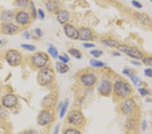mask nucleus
<instances>
[{
  "mask_svg": "<svg viewBox=\"0 0 152 134\" xmlns=\"http://www.w3.org/2000/svg\"><path fill=\"white\" fill-rule=\"evenodd\" d=\"M58 1L57 0H49L46 3V8L49 11H53L58 8Z\"/></svg>",
  "mask_w": 152,
  "mask_h": 134,
  "instance_id": "20",
  "label": "nucleus"
},
{
  "mask_svg": "<svg viewBox=\"0 0 152 134\" xmlns=\"http://www.w3.org/2000/svg\"><path fill=\"white\" fill-rule=\"evenodd\" d=\"M8 116V113L2 107H0V119H5Z\"/></svg>",
  "mask_w": 152,
  "mask_h": 134,
  "instance_id": "31",
  "label": "nucleus"
},
{
  "mask_svg": "<svg viewBox=\"0 0 152 134\" xmlns=\"http://www.w3.org/2000/svg\"><path fill=\"white\" fill-rule=\"evenodd\" d=\"M126 127L129 129H134L135 127V122L133 119H130L129 121H127V124H126Z\"/></svg>",
  "mask_w": 152,
  "mask_h": 134,
  "instance_id": "32",
  "label": "nucleus"
},
{
  "mask_svg": "<svg viewBox=\"0 0 152 134\" xmlns=\"http://www.w3.org/2000/svg\"><path fill=\"white\" fill-rule=\"evenodd\" d=\"M58 58L61 62H62L66 64L69 61V58L67 55L64 54V56H59Z\"/></svg>",
  "mask_w": 152,
  "mask_h": 134,
  "instance_id": "36",
  "label": "nucleus"
},
{
  "mask_svg": "<svg viewBox=\"0 0 152 134\" xmlns=\"http://www.w3.org/2000/svg\"><path fill=\"white\" fill-rule=\"evenodd\" d=\"M145 75L148 77L152 78V69H145Z\"/></svg>",
  "mask_w": 152,
  "mask_h": 134,
  "instance_id": "38",
  "label": "nucleus"
},
{
  "mask_svg": "<svg viewBox=\"0 0 152 134\" xmlns=\"http://www.w3.org/2000/svg\"><path fill=\"white\" fill-rule=\"evenodd\" d=\"M97 90L101 95L108 96L112 91V83L108 80H103L99 84Z\"/></svg>",
  "mask_w": 152,
  "mask_h": 134,
  "instance_id": "9",
  "label": "nucleus"
},
{
  "mask_svg": "<svg viewBox=\"0 0 152 134\" xmlns=\"http://www.w3.org/2000/svg\"><path fill=\"white\" fill-rule=\"evenodd\" d=\"M55 79V73L51 69L44 67L38 73L37 81L40 85H46L52 82Z\"/></svg>",
  "mask_w": 152,
  "mask_h": 134,
  "instance_id": "2",
  "label": "nucleus"
},
{
  "mask_svg": "<svg viewBox=\"0 0 152 134\" xmlns=\"http://www.w3.org/2000/svg\"><path fill=\"white\" fill-rule=\"evenodd\" d=\"M5 59L10 65L12 67H16L21 63L22 56L16 49H10L7 52Z\"/></svg>",
  "mask_w": 152,
  "mask_h": 134,
  "instance_id": "5",
  "label": "nucleus"
},
{
  "mask_svg": "<svg viewBox=\"0 0 152 134\" xmlns=\"http://www.w3.org/2000/svg\"><path fill=\"white\" fill-rule=\"evenodd\" d=\"M132 4H133V6L137 8H142V5L141 3H140L139 1H136V0H133V1H132Z\"/></svg>",
  "mask_w": 152,
  "mask_h": 134,
  "instance_id": "39",
  "label": "nucleus"
},
{
  "mask_svg": "<svg viewBox=\"0 0 152 134\" xmlns=\"http://www.w3.org/2000/svg\"><path fill=\"white\" fill-rule=\"evenodd\" d=\"M1 43H2V42H1V40H0V45H1Z\"/></svg>",
  "mask_w": 152,
  "mask_h": 134,
  "instance_id": "48",
  "label": "nucleus"
},
{
  "mask_svg": "<svg viewBox=\"0 0 152 134\" xmlns=\"http://www.w3.org/2000/svg\"><path fill=\"white\" fill-rule=\"evenodd\" d=\"M68 122L72 125L79 126L84 121V117L79 111H73L68 115Z\"/></svg>",
  "mask_w": 152,
  "mask_h": 134,
  "instance_id": "6",
  "label": "nucleus"
},
{
  "mask_svg": "<svg viewBox=\"0 0 152 134\" xmlns=\"http://www.w3.org/2000/svg\"><path fill=\"white\" fill-rule=\"evenodd\" d=\"M114 91L115 95L121 98L129 97L132 91V87L128 83L122 81H118L114 85Z\"/></svg>",
  "mask_w": 152,
  "mask_h": 134,
  "instance_id": "1",
  "label": "nucleus"
},
{
  "mask_svg": "<svg viewBox=\"0 0 152 134\" xmlns=\"http://www.w3.org/2000/svg\"><path fill=\"white\" fill-rule=\"evenodd\" d=\"M143 63L145 65L149 66L152 67V57H146L144 58L143 60Z\"/></svg>",
  "mask_w": 152,
  "mask_h": 134,
  "instance_id": "34",
  "label": "nucleus"
},
{
  "mask_svg": "<svg viewBox=\"0 0 152 134\" xmlns=\"http://www.w3.org/2000/svg\"><path fill=\"white\" fill-rule=\"evenodd\" d=\"M150 1H151V2H152V0H150Z\"/></svg>",
  "mask_w": 152,
  "mask_h": 134,
  "instance_id": "49",
  "label": "nucleus"
},
{
  "mask_svg": "<svg viewBox=\"0 0 152 134\" xmlns=\"http://www.w3.org/2000/svg\"><path fill=\"white\" fill-rule=\"evenodd\" d=\"M90 65L94 67H103L105 66V64L103 62L96 60H91Z\"/></svg>",
  "mask_w": 152,
  "mask_h": 134,
  "instance_id": "28",
  "label": "nucleus"
},
{
  "mask_svg": "<svg viewBox=\"0 0 152 134\" xmlns=\"http://www.w3.org/2000/svg\"><path fill=\"white\" fill-rule=\"evenodd\" d=\"M37 123L40 125H47L52 121L53 115L51 112L48 110H45L40 112L37 117Z\"/></svg>",
  "mask_w": 152,
  "mask_h": 134,
  "instance_id": "7",
  "label": "nucleus"
},
{
  "mask_svg": "<svg viewBox=\"0 0 152 134\" xmlns=\"http://www.w3.org/2000/svg\"><path fill=\"white\" fill-rule=\"evenodd\" d=\"M83 46L86 47V48H91V47H94L95 46V45L93 43H85L83 44Z\"/></svg>",
  "mask_w": 152,
  "mask_h": 134,
  "instance_id": "41",
  "label": "nucleus"
},
{
  "mask_svg": "<svg viewBox=\"0 0 152 134\" xmlns=\"http://www.w3.org/2000/svg\"><path fill=\"white\" fill-rule=\"evenodd\" d=\"M55 69L59 73L64 74L67 73L69 71V67L66 63L62 62H56L55 63Z\"/></svg>",
  "mask_w": 152,
  "mask_h": 134,
  "instance_id": "19",
  "label": "nucleus"
},
{
  "mask_svg": "<svg viewBox=\"0 0 152 134\" xmlns=\"http://www.w3.org/2000/svg\"><path fill=\"white\" fill-rule=\"evenodd\" d=\"M141 128L143 131H145V130L146 129V128H147V122H146V121H143V123H142Z\"/></svg>",
  "mask_w": 152,
  "mask_h": 134,
  "instance_id": "43",
  "label": "nucleus"
},
{
  "mask_svg": "<svg viewBox=\"0 0 152 134\" xmlns=\"http://www.w3.org/2000/svg\"><path fill=\"white\" fill-rule=\"evenodd\" d=\"M116 48L118 51L125 53V54L129 56V57L133 58L134 59L141 60L143 59L144 58L143 52L137 47L127 45H118Z\"/></svg>",
  "mask_w": 152,
  "mask_h": 134,
  "instance_id": "3",
  "label": "nucleus"
},
{
  "mask_svg": "<svg viewBox=\"0 0 152 134\" xmlns=\"http://www.w3.org/2000/svg\"><path fill=\"white\" fill-rule=\"evenodd\" d=\"M31 11H32V15L33 16L34 18H36L37 16V11H36V8H35V4H34V3L33 1H31Z\"/></svg>",
  "mask_w": 152,
  "mask_h": 134,
  "instance_id": "37",
  "label": "nucleus"
},
{
  "mask_svg": "<svg viewBox=\"0 0 152 134\" xmlns=\"http://www.w3.org/2000/svg\"><path fill=\"white\" fill-rule=\"evenodd\" d=\"M68 104H69V102L67 100L63 104L62 106L61 110H60V116L61 119H62V118L64 117V116L65 115V113H66V110L68 109Z\"/></svg>",
  "mask_w": 152,
  "mask_h": 134,
  "instance_id": "26",
  "label": "nucleus"
},
{
  "mask_svg": "<svg viewBox=\"0 0 152 134\" xmlns=\"http://www.w3.org/2000/svg\"><path fill=\"white\" fill-rule=\"evenodd\" d=\"M90 53L95 58H99L100 56L103 54V52L101 50H92Z\"/></svg>",
  "mask_w": 152,
  "mask_h": 134,
  "instance_id": "35",
  "label": "nucleus"
},
{
  "mask_svg": "<svg viewBox=\"0 0 152 134\" xmlns=\"http://www.w3.org/2000/svg\"><path fill=\"white\" fill-rule=\"evenodd\" d=\"M132 63L135 65H140L139 63H137V62H135V61H132Z\"/></svg>",
  "mask_w": 152,
  "mask_h": 134,
  "instance_id": "46",
  "label": "nucleus"
},
{
  "mask_svg": "<svg viewBox=\"0 0 152 134\" xmlns=\"http://www.w3.org/2000/svg\"><path fill=\"white\" fill-rule=\"evenodd\" d=\"M57 20L60 23L66 24L70 20V13L67 11H61L58 14Z\"/></svg>",
  "mask_w": 152,
  "mask_h": 134,
  "instance_id": "18",
  "label": "nucleus"
},
{
  "mask_svg": "<svg viewBox=\"0 0 152 134\" xmlns=\"http://www.w3.org/2000/svg\"><path fill=\"white\" fill-rule=\"evenodd\" d=\"M1 102L5 107H14L18 103V98L14 94H7L2 98Z\"/></svg>",
  "mask_w": 152,
  "mask_h": 134,
  "instance_id": "10",
  "label": "nucleus"
},
{
  "mask_svg": "<svg viewBox=\"0 0 152 134\" xmlns=\"http://www.w3.org/2000/svg\"><path fill=\"white\" fill-rule=\"evenodd\" d=\"M59 129H60V125H58L56 127H55L54 131H53V134H58Z\"/></svg>",
  "mask_w": 152,
  "mask_h": 134,
  "instance_id": "45",
  "label": "nucleus"
},
{
  "mask_svg": "<svg viewBox=\"0 0 152 134\" xmlns=\"http://www.w3.org/2000/svg\"><path fill=\"white\" fill-rule=\"evenodd\" d=\"M64 30L66 35L71 39L77 40L79 39V31L75 26L71 24H66L64 27Z\"/></svg>",
  "mask_w": 152,
  "mask_h": 134,
  "instance_id": "8",
  "label": "nucleus"
},
{
  "mask_svg": "<svg viewBox=\"0 0 152 134\" xmlns=\"http://www.w3.org/2000/svg\"><path fill=\"white\" fill-rule=\"evenodd\" d=\"M135 104L132 99H127L121 104V110L126 115H129L133 112Z\"/></svg>",
  "mask_w": 152,
  "mask_h": 134,
  "instance_id": "11",
  "label": "nucleus"
},
{
  "mask_svg": "<svg viewBox=\"0 0 152 134\" xmlns=\"http://www.w3.org/2000/svg\"><path fill=\"white\" fill-rule=\"evenodd\" d=\"M81 81L84 85L91 87L97 82V77L93 73H85L81 76Z\"/></svg>",
  "mask_w": 152,
  "mask_h": 134,
  "instance_id": "12",
  "label": "nucleus"
},
{
  "mask_svg": "<svg viewBox=\"0 0 152 134\" xmlns=\"http://www.w3.org/2000/svg\"><path fill=\"white\" fill-rule=\"evenodd\" d=\"M113 55H114V56H119L121 55V54H120L119 52H114V53L113 54Z\"/></svg>",
  "mask_w": 152,
  "mask_h": 134,
  "instance_id": "47",
  "label": "nucleus"
},
{
  "mask_svg": "<svg viewBox=\"0 0 152 134\" xmlns=\"http://www.w3.org/2000/svg\"><path fill=\"white\" fill-rule=\"evenodd\" d=\"M13 18H14L13 12L9 10H6V11L3 12L2 13V14H1V19H2L3 21L7 22V23L11 21L13 19Z\"/></svg>",
  "mask_w": 152,
  "mask_h": 134,
  "instance_id": "21",
  "label": "nucleus"
},
{
  "mask_svg": "<svg viewBox=\"0 0 152 134\" xmlns=\"http://www.w3.org/2000/svg\"><path fill=\"white\" fill-rule=\"evenodd\" d=\"M1 31L5 35H14L19 31V27L13 23H6L2 25Z\"/></svg>",
  "mask_w": 152,
  "mask_h": 134,
  "instance_id": "13",
  "label": "nucleus"
},
{
  "mask_svg": "<svg viewBox=\"0 0 152 134\" xmlns=\"http://www.w3.org/2000/svg\"><path fill=\"white\" fill-rule=\"evenodd\" d=\"M64 134H81L79 130L76 129H68L65 131Z\"/></svg>",
  "mask_w": 152,
  "mask_h": 134,
  "instance_id": "33",
  "label": "nucleus"
},
{
  "mask_svg": "<svg viewBox=\"0 0 152 134\" xmlns=\"http://www.w3.org/2000/svg\"><path fill=\"white\" fill-rule=\"evenodd\" d=\"M48 61H49L48 55L45 52H42L35 53L31 58L32 65L37 69H43L47 65Z\"/></svg>",
  "mask_w": 152,
  "mask_h": 134,
  "instance_id": "4",
  "label": "nucleus"
},
{
  "mask_svg": "<svg viewBox=\"0 0 152 134\" xmlns=\"http://www.w3.org/2000/svg\"><path fill=\"white\" fill-rule=\"evenodd\" d=\"M56 102L55 95H48L43 100V107L45 108H51L55 104Z\"/></svg>",
  "mask_w": 152,
  "mask_h": 134,
  "instance_id": "17",
  "label": "nucleus"
},
{
  "mask_svg": "<svg viewBox=\"0 0 152 134\" xmlns=\"http://www.w3.org/2000/svg\"><path fill=\"white\" fill-rule=\"evenodd\" d=\"M129 77L131 78V81H133V83L135 84V85L136 86H139L141 84V80L139 79L137 76H136L133 74H130L129 75Z\"/></svg>",
  "mask_w": 152,
  "mask_h": 134,
  "instance_id": "25",
  "label": "nucleus"
},
{
  "mask_svg": "<svg viewBox=\"0 0 152 134\" xmlns=\"http://www.w3.org/2000/svg\"><path fill=\"white\" fill-rule=\"evenodd\" d=\"M48 52L49 53V54L53 58H56L58 57V50L57 49L55 48V47L52 46V45H51L49 47V49H48Z\"/></svg>",
  "mask_w": 152,
  "mask_h": 134,
  "instance_id": "27",
  "label": "nucleus"
},
{
  "mask_svg": "<svg viewBox=\"0 0 152 134\" xmlns=\"http://www.w3.org/2000/svg\"><path fill=\"white\" fill-rule=\"evenodd\" d=\"M68 52L70 54L72 55L73 57H75L77 59H81L82 58V53L77 49L71 48L68 50Z\"/></svg>",
  "mask_w": 152,
  "mask_h": 134,
  "instance_id": "23",
  "label": "nucleus"
},
{
  "mask_svg": "<svg viewBox=\"0 0 152 134\" xmlns=\"http://www.w3.org/2000/svg\"><path fill=\"white\" fill-rule=\"evenodd\" d=\"M133 16L139 23L144 25H151L152 24V20L149 16L145 14L135 12Z\"/></svg>",
  "mask_w": 152,
  "mask_h": 134,
  "instance_id": "15",
  "label": "nucleus"
},
{
  "mask_svg": "<svg viewBox=\"0 0 152 134\" xmlns=\"http://www.w3.org/2000/svg\"><path fill=\"white\" fill-rule=\"evenodd\" d=\"M102 43L105 44L107 46L111 47H117L118 45H119L118 42L116 40L112 39H103L102 41Z\"/></svg>",
  "mask_w": 152,
  "mask_h": 134,
  "instance_id": "22",
  "label": "nucleus"
},
{
  "mask_svg": "<svg viewBox=\"0 0 152 134\" xmlns=\"http://www.w3.org/2000/svg\"><path fill=\"white\" fill-rule=\"evenodd\" d=\"M21 46L23 47L24 49H27V50L33 52L35 51L36 49V47L33 45H31V44H22Z\"/></svg>",
  "mask_w": 152,
  "mask_h": 134,
  "instance_id": "29",
  "label": "nucleus"
},
{
  "mask_svg": "<svg viewBox=\"0 0 152 134\" xmlns=\"http://www.w3.org/2000/svg\"><path fill=\"white\" fill-rule=\"evenodd\" d=\"M16 21L19 25L25 26L29 23L30 16L29 13L26 12L25 11H21L16 16Z\"/></svg>",
  "mask_w": 152,
  "mask_h": 134,
  "instance_id": "14",
  "label": "nucleus"
},
{
  "mask_svg": "<svg viewBox=\"0 0 152 134\" xmlns=\"http://www.w3.org/2000/svg\"><path fill=\"white\" fill-rule=\"evenodd\" d=\"M38 14H39V16L41 20L44 19V18H45V13H44L43 10H42L41 9L38 10Z\"/></svg>",
  "mask_w": 152,
  "mask_h": 134,
  "instance_id": "40",
  "label": "nucleus"
},
{
  "mask_svg": "<svg viewBox=\"0 0 152 134\" xmlns=\"http://www.w3.org/2000/svg\"><path fill=\"white\" fill-rule=\"evenodd\" d=\"M35 33L36 34H37V36H38V37H42V36H43V33H42V31H41V30H40L39 29H35Z\"/></svg>",
  "mask_w": 152,
  "mask_h": 134,
  "instance_id": "42",
  "label": "nucleus"
},
{
  "mask_svg": "<svg viewBox=\"0 0 152 134\" xmlns=\"http://www.w3.org/2000/svg\"><path fill=\"white\" fill-rule=\"evenodd\" d=\"M123 72V73L125 74V75H128V76H129V75H130V74L132 73L131 72V71H130V70L128 69H124Z\"/></svg>",
  "mask_w": 152,
  "mask_h": 134,
  "instance_id": "44",
  "label": "nucleus"
},
{
  "mask_svg": "<svg viewBox=\"0 0 152 134\" xmlns=\"http://www.w3.org/2000/svg\"><path fill=\"white\" fill-rule=\"evenodd\" d=\"M138 91H139V93L142 96H145L149 94V91L147 89L144 87L139 88V89H138Z\"/></svg>",
  "mask_w": 152,
  "mask_h": 134,
  "instance_id": "30",
  "label": "nucleus"
},
{
  "mask_svg": "<svg viewBox=\"0 0 152 134\" xmlns=\"http://www.w3.org/2000/svg\"><path fill=\"white\" fill-rule=\"evenodd\" d=\"M16 4L21 8H26L29 5V0H16Z\"/></svg>",
  "mask_w": 152,
  "mask_h": 134,
  "instance_id": "24",
  "label": "nucleus"
},
{
  "mask_svg": "<svg viewBox=\"0 0 152 134\" xmlns=\"http://www.w3.org/2000/svg\"><path fill=\"white\" fill-rule=\"evenodd\" d=\"M93 33L88 28H82L79 31V39L82 41H89L92 39Z\"/></svg>",
  "mask_w": 152,
  "mask_h": 134,
  "instance_id": "16",
  "label": "nucleus"
}]
</instances>
